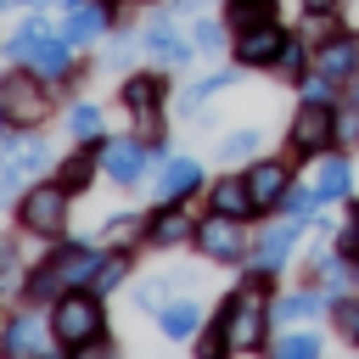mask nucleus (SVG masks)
I'll use <instances>...</instances> for the list:
<instances>
[{"mask_svg":"<svg viewBox=\"0 0 359 359\" xmlns=\"http://www.w3.org/2000/svg\"><path fill=\"white\" fill-rule=\"evenodd\" d=\"M101 258H107V247H101V241H79V236H56V241H45V252L28 264L22 303L50 309L62 292H73V286H95Z\"/></svg>","mask_w":359,"mask_h":359,"instance_id":"f257e3e1","label":"nucleus"},{"mask_svg":"<svg viewBox=\"0 0 359 359\" xmlns=\"http://www.w3.org/2000/svg\"><path fill=\"white\" fill-rule=\"evenodd\" d=\"M0 56H6V62H22V67H34V73H45L50 84H62V79L73 73V62H79V45L62 34V22H50L45 11H28V17L0 39Z\"/></svg>","mask_w":359,"mask_h":359,"instance_id":"f03ea898","label":"nucleus"},{"mask_svg":"<svg viewBox=\"0 0 359 359\" xmlns=\"http://www.w3.org/2000/svg\"><path fill=\"white\" fill-rule=\"evenodd\" d=\"M50 337L56 353H112L107 337V297L95 286H73L50 303Z\"/></svg>","mask_w":359,"mask_h":359,"instance_id":"7ed1b4c3","label":"nucleus"},{"mask_svg":"<svg viewBox=\"0 0 359 359\" xmlns=\"http://www.w3.org/2000/svg\"><path fill=\"white\" fill-rule=\"evenodd\" d=\"M56 112V84L22 62H6L0 73V123L6 129H45Z\"/></svg>","mask_w":359,"mask_h":359,"instance_id":"20e7f679","label":"nucleus"},{"mask_svg":"<svg viewBox=\"0 0 359 359\" xmlns=\"http://www.w3.org/2000/svg\"><path fill=\"white\" fill-rule=\"evenodd\" d=\"M11 224H17L28 241H56V236H67V224H73V191H62L50 174L34 180V185H22L17 202H11Z\"/></svg>","mask_w":359,"mask_h":359,"instance_id":"39448f33","label":"nucleus"},{"mask_svg":"<svg viewBox=\"0 0 359 359\" xmlns=\"http://www.w3.org/2000/svg\"><path fill=\"white\" fill-rule=\"evenodd\" d=\"M45 353H56L50 309H39V303L0 309V359H45Z\"/></svg>","mask_w":359,"mask_h":359,"instance_id":"423d86ee","label":"nucleus"},{"mask_svg":"<svg viewBox=\"0 0 359 359\" xmlns=\"http://www.w3.org/2000/svg\"><path fill=\"white\" fill-rule=\"evenodd\" d=\"M56 168V146L39 135V129H11L6 140H0V174L22 191V185H34V180H45Z\"/></svg>","mask_w":359,"mask_h":359,"instance_id":"0eeeda50","label":"nucleus"},{"mask_svg":"<svg viewBox=\"0 0 359 359\" xmlns=\"http://www.w3.org/2000/svg\"><path fill=\"white\" fill-rule=\"evenodd\" d=\"M151 157H157V151H151L140 135H112V140H101V180L135 191V185H146Z\"/></svg>","mask_w":359,"mask_h":359,"instance_id":"6e6552de","label":"nucleus"},{"mask_svg":"<svg viewBox=\"0 0 359 359\" xmlns=\"http://www.w3.org/2000/svg\"><path fill=\"white\" fill-rule=\"evenodd\" d=\"M213 320L224 325V342H230V348H258V342H264V320H269V314H264V292H258V286H241L236 297H224V309H219Z\"/></svg>","mask_w":359,"mask_h":359,"instance_id":"1a4fd4ad","label":"nucleus"},{"mask_svg":"<svg viewBox=\"0 0 359 359\" xmlns=\"http://www.w3.org/2000/svg\"><path fill=\"white\" fill-rule=\"evenodd\" d=\"M196 252L213 258V264H241L247 258V219H230V213H208L196 219Z\"/></svg>","mask_w":359,"mask_h":359,"instance_id":"9d476101","label":"nucleus"},{"mask_svg":"<svg viewBox=\"0 0 359 359\" xmlns=\"http://www.w3.org/2000/svg\"><path fill=\"white\" fill-rule=\"evenodd\" d=\"M140 50H146L157 67H185V62L196 56L191 34H185V28H174L168 17H151V22L140 28Z\"/></svg>","mask_w":359,"mask_h":359,"instance_id":"9b49d317","label":"nucleus"},{"mask_svg":"<svg viewBox=\"0 0 359 359\" xmlns=\"http://www.w3.org/2000/svg\"><path fill=\"white\" fill-rule=\"evenodd\" d=\"M50 180H56L62 191L84 196V191H90V185L101 180V146H84V140H73V151H62V157H56Z\"/></svg>","mask_w":359,"mask_h":359,"instance_id":"f8f14e48","label":"nucleus"},{"mask_svg":"<svg viewBox=\"0 0 359 359\" xmlns=\"http://www.w3.org/2000/svg\"><path fill=\"white\" fill-rule=\"evenodd\" d=\"M22 230L11 224V230H0V309H11V303H22V280H28V264L34 258H22Z\"/></svg>","mask_w":359,"mask_h":359,"instance_id":"ddd939ff","label":"nucleus"},{"mask_svg":"<svg viewBox=\"0 0 359 359\" xmlns=\"http://www.w3.org/2000/svg\"><path fill=\"white\" fill-rule=\"evenodd\" d=\"M331 135H337V112H331L325 101H309V107L292 118V157H309V151H320Z\"/></svg>","mask_w":359,"mask_h":359,"instance_id":"4468645a","label":"nucleus"},{"mask_svg":"<svg viewBox=\"0 0 359 359\" xmlns=\"http://www.w3.org/2000/svg\"><path fill=\"white\" fill-rule=\"evenodd\" d=\"M196 236V219L180 208V202H157L151 213H146V247H180V241H191Z\"/></svg>","mask_w":359,"mask_h":359,"instance_id":"2eb2a0df","label":"nucleus"},{"mask_svg":"<svg viewBox=\"0 0 359 359\" xmlns=\"http://www.w3.org/2000/svg\"><path fill=\"white\" fill-rule=\"evenodd\" d=\"M112 17H118V11H112L107 0H79V6H67V17H62V34H67V39L84 50V45H95V39L112 28Z\"/></svg>","mask_w":359,"mask_h":359,"instance_id":"dca6fc26","label":"nucleus"},{"mask_svg":"<svg viewBox=\"0 0 359 359\" xmlns=\"http://www.w3.org/2000/svg\"><path fill=\"white\" fill-rule=\"evenodd\" d=\"M280 45H286V34H280L275 22L236 28V62H241V67H269V62L280 56Z\"/></svg>","mask_w":359,"mask_h":359,"instance_id":"f3484780","label":"nucleus"},{"mask_svg":"<svg viewBox=\"0 0 359 359\" xmlns=\"http://www.w3.org/2000/svg\"><path fill=\"white\" fill-rule=\"evenodd\" d=\"M151 191H157V202H185L191 191H202V163L196 157H163Z\"/></svg>","mask_w":359,"mask_h":359,"instance_id":"a211bd4d","label":"nucleus"},{"mask_svg":"<svg viewBox=\"0 0 359 359\" xmlns=\"http://www.w3.org/2000/svg\"><path fill=\"white\" fill-rule=\"evenodd\" d=\"M196 325H202V303H191V297H168V303L157 309V331H163L168 342H191Z\"/></svg>","mask_w":359,"mask_h":359,"instance_id":"6ab92c4d","label":"nucleus"},{"mask_svg":"<svg viewBox=\"0 0 359 359\" xmlns=\"http://www.w3.org/2000/svg\"><path fill=\"white\" fill-rule=\"evenodd\" d=\"M247 191H252V202L258 208H280L286 202V163H252L247 168Z\"/></svg>","mask_w":359,"mask_h":359,"instance_id":"aec40b11","label":"nucleus"},{"mask_svg":"<svg viewBox=\"0 0 359 359\" xmlns=\"http://www.w3.org/2000/svg\"><path fill=\"white\" fill-rule=\"evenodd\" d=\"M208 208H213V213H230V219L258 213V202H252V191H247V174H236V180H213V185H208Z\"/></svg>","mask_w":359,"mask_h":359,"instance_id":"412c9836","label":"nucleus"},{"mask_svg":"<svg viewBox=\"0 0 359 359\" xmlns=\"http://www.w3.org/2000/svg\"><path fill=\"white\" fill-rule=\"evenodd\" d=\"M297 224H303V219H286V224H275V230L258 241V280L286 264V252H292V241H297Z\"/></svg>","mask_w":359,"mask_h":359,"instance_id":"4be33fe9","label":"nucleus"},{"mask_svg":"<svg viewBox=\"0 0 359 359\" xmlns=\"http://www.w3.org/2000/svg\"><path fill=\"white\" fill-rule=\"evenodd\" d=\"M67 135L84 140V146H101V140H107V112H101L95 101H73V107H67Z\"/></svg>","mask_w":359,"mask_h":359,"instance_id":"5701e85b","label":"nucleus"},{"mask_svg":"<svg viewBox=\"0 0 359 359\" xmlns=\"http://www.w3.org/2000/svg\"><path fill=\"white\" fill-rule=\"evenodd\" d=\"M129 269H135L129 247H107V258H101V269H95V292H101V297H112V292L129 280Z\"/></svg>","mask_w":359,"mask_h":359,"instance_id":"b1692460","label":"nucleus"},{"mask_svg":"<svg viewBox=\"0 0 359 359\" xmlns=\"http://www.w3.org/2000/svg\"><path fill=\"white\" fill-rule=\"evenodd\" d=\"M353 67H359V45H353V39H331V45L320 50V73H325V79H348Z\"/></svg>","mask_w":359,"mask_h":359,"instance_id":"393cba45","label":"nucleus"},{"mask_svg":"<svg viewBox=\"0 0 359 359\" xmlns=\"http://www.w3.org/2000/svg\"><path fill=\"white\" fill-rule=\"evenodd\" d=\"M101 241L107 247H129V241H146V213H112L101 224Z\"/></svg>","mask_w":359,"mask_h":359,"instance_id":"a878e982","label":"nucleus"},{"mask_svg":"<svg viewBox=\"0 0 359 359\" xmlns=\"http://www.w3.org/2000/svg\"><path fill=\"white\" fill-rule=\"evenodd\" d=\"M219 90H230V73H213V79H196V84H191V90L180 95V112H185V118H196V112H202V107H208V101H213Z\"/></svg>","mask_w":359,"mask_h":359,"instance_id":"bb28decb","label":"nucleus"},{"mask_svg":"<svg viewBox=\"0 0 359 359\" xmlns=\"http://www.w3.org/2000/svg\"><path fill=\"white\" fill-rule=\"evenodd\" d=\"M314 191H320V202H331V196H348V191H353V168H348L342 157H331V163L320 168V185H314Z\"/></svg>","mask_w":359,"mask_h":359,"instance_id":"cd10ccee","label":"nucleus"},{"mask_svg":"<svg viewBox=\"0 0 359 359\" xmlns=\"http://www.w3.org/2000/svg\"><path fill=\"white\" fill-rule=\"evenodd\" d=\"M275 0H224V22L230 28H252V22H269Z\"/></svg>","mask_w":359,"mask_h":359,"instance_id":"c85d7f7f","label":"nucleus"},{"mask_svg":"<svg viewBox=\"0 0 359 359\" xmlns=\"http://www.w3.org/2000/svg\"><path fill=\"white\" fill-rule=\"evenodd\" d=\"M314 314H320V297H314V292H286V297L275 303V320H286V325L314 320Z\"/></svg>","mask_w":359,"mask_h":359,"instance_id":"c756f323","label":"nucleus"},{"mask_svg":"<svg viewBox=\"0 0 359 359\" xmlns=\"http://www.w3.org/2000/svg\"><path fill=\"white\" fill-rule=\"evenodd\" d=\"M353 280H359V269H353L348 258H325V264H320V286H325V292H337V297H342Z\"/></svg>","mask_w":359,"mask_h":359,"instance_id":"7c9ffc66","label":"nucleus"},{"mask_svg":"<svg viewBox=\"0 0 359 359\" xmlns=\"http://www.w3.org/2000/svg\"><path fill=\"white\" fill-rule=\"evenodd\" d=\"M168 297H174V280H168V275H151V280H140V286H135V303H140L146 314H157Z\"/></svg>","mask_w":359,"mask_h":359,"instance_id":"2f4dec72","label":"nucleus"},{"mask_svg":"<svg viewBox=\"0 0 359 359\" xmlns=\"http://www.w3.org/2000/svg\"><path fill=\"white\" fill-rule=\"evenodd\" d=\"M258 140H264L258 129H236V135H224V140H219V157H224V163H241V157H252V151H258Z\"/></svg>","mask_w":359,"mask_h":359,"instance_id":"473e14b6","label":"nucleus"},{"mask_svg":"<svg viewBox=\"0 0 359 359\" xmlns=\"http://www.w3.org/2000/svg\"><path fill=\"white\" fill-rule=\"evenodd\" d=\"M320 353V337H309V331H297V337H280L275 342V359H314Z\"/></svg>","mask_w":359,"mask_h":359,"instance_id":"72a5a7b5","label":"nucleus"},{"mask_svg":"<svg viewBox=\"0 0 359 359\" xmlns=\"http://www.w3.org/2000/svg\"><path fill=\"white\" fill-rule=\"evenodd\" d=\"M191 45H196V50H202V56H213V50H224V28H219V22H208V17H202V22H196V28H191Z\"/></svg>","mask_w":359,"mask_h":359,"instance_id":"f704fd0d","label":"nucleus"},{"mask_svg":"<svg viewBox=\"0 0 359 359\" xmlns=\"http://www.w3.org/2000/svg\"><path fill=\"white\" fill-rule=\"evenodd\" d=\"M135 50H140V34H112V45L101 50V62H107V67H123Z\"/></svg>","mask_w":359,"mask_h":359,"instance_id":"c9c22d12","label":"nucleus"},{"mask_svg":"<svg viewBox=\"0 0 359 359\" xmlns=\"http://www.w3.org/2000/svg\"><path fill=\"white\" fill-rule=\"evenodd\" d=\"M331 320H337V331H342L348 342H359V303H348V297H337V314H331Z\"/></svg>","mask_w":359,"mask_h":359,"instance_id":"e433bc0d","label":"nucleus"},{"mask_svg":"<svg viewBox=\"0 0 359 359\" xmlns=\"http://www.w3.org/2000/svg\"><path fill=\"white\" fill-rule=\"evenodd\" d=\"M314 202H320V191H286V202H280V208H286L292 219H309V213H314Z\"/></svg>","mask_w":359,"mask_h":359,"instance_id":"4c0bfd02","label":"nucleus"},{"mask_svg":"<svg viewBox=\"0 0 359 359\" xmlns=\"http://www.w3.org/2000/svg\"><path fill=\"white\" fill-rule=\"evenodd\" d=\"M196 353H202V359L230 353V342H224V325H219V320H213V331H202V337H196Z\"/></svg>","mask_w":359,"mask_h":359,"instance_id":"58836bf2","label":"nucleus"},{"mask_svg":"<svg viewBox=\"0 0 359 359\" xmlns=\"http://www.w3.org/2000/svg\"><path fill=\"white\" fill-rule=\"evenodd\" d=\"M269 67H280V73H303V45H297V39H286V45H280V56H275Z\"/></svg>","mask_w":359,"mask_h":359,"instance_id":"ea45409f","label":"nucleus"},{"mask_svg":"<svg viewBox=\"0 0 359 359\" xmlns=\"http://www.w3.org/2000/svg\"><path fill=\"white\" fill-rule=\"evenodd\" d=\"M11 202H17V185L0 174V213H11Z\"/></svg>","mask_w":359,"mask_h":359,"instance_id":"a19ab883","label":"nucleus"},{"mask_svg":"<svg viewBox=\"0 0 359 359\" xmlns=\"http://www.w3.org/2000/svg\"><path fill=\"white\" fill-rule=\"evenodd\" d=\"M309 11H314V17H325V11H337V0H309Z\"/></svg>","mask_w":359,"mask_h":359,"instance_id":"79ce46f5","label":"nucleus"},{"mask_svg":"<svg viewBox=\"0 0 359 359\" xmlns=\"http://www.w3.org/2000/svg\"><path fill=\"white\" fill-rule=\"evenodd\" d=\"M202 6H213V0H180V11H202Z\"/></svg>","mask_w":359,"mask_h":359,"instance_id":"37998d69","label":"nucleus"},{"mask_svg":"<svg viewBox=\"0 0 359 359\" xmlns=\"http://www.w3.org/2000/svg\"><path fill=\"white\" fill-rule=\"evenodd\" d=\"M6 135H11V129H6V123H0V140H6Z\"/></svg>","mask_w":359,"mask_h":359,"instance_id":"c03bdc74","label":"nucleus"},{"mask_svg":"<svg viewBox=\"0 0 359 359\" xmlns=\"http://www.w3.org/2000/svg\"><path fill=\"white\" fill-rule=\"evenodd\" d=\"M135 6H157V0H135Z\"/></svg>","mask_w":359,"mask_h":359,"instance_id":"a18cd8bd","label":"nucleus"},{"mask_svg":"<svg viewBox=\"0 0 359 359\" xmlns=\"http://www.w3.org/2000/svg\"><path fill=\"white\" fill-rule=\"evenodd\" d=\"M62 6H79V0H62Z\"/></svg>","mask_w":359,"mask_h":359,"instance_id":"49530a36","label":"nucleus"}]
</instances>
